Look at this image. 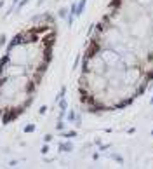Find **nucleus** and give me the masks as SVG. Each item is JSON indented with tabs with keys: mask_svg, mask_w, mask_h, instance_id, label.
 Listing matches in <instances>:
<instances>
[{
	"mask_svg": "<svg viewBox=\"0 0 153 169\" xmlns=\"http://www.w3.org/2000/svg\"><path fill=\"white\" fill-rule=\"evenodd\" d=\"M153 84V0H110L80 58L78 101L89 113L132 105Z\"/></svg>",
	"mask_w": 153,
	"mask_h": 169,
	"instance_id": "nucleus-1",
	"label": "nucleus"
},
{
	"mask_svg": "<svg viewBox=\"0 0 153 169\" xmlns=\"http://www.w3.org/2000/svg\"><path fill=\"white\" fill-rule=\"evenodd\" d=\"M57 21L44 14L24 25L0 58V126L19 120L31 108L54 59Z\"/></svg>",
	"mask_w": 153,
	"mask_h": 169,
	"instance_id": "nucleus-2",
	"label": "nucleus"
}]
</instances>
